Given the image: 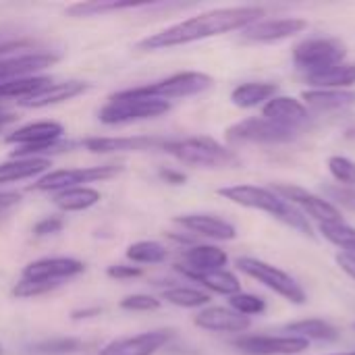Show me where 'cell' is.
Here are the masks:
<instances>
[{"mask_svg":"<svg viewBox=\"0 0 355 355\" xmlns=\"http://www.w3.org/2000/svg\"><path fill=\"white\" fill-rule=\"evenodd\" d=\"M264 17V8L260 6H229V8H214L185 21H179L162 31H156L144 37L137 48L141 50H164L175 46L193 44L200 40L216 37L223 33H231L237 29H245L252 23Z\"/></svg>","mask_w":355,"mask_h":355,"instance_id":"obj_1","label":"cell"},{"mask_svg":"<svg viewBox=\"0 0 355 355\" xmlns=\"http://www.w3.org/2000/svg\"><path fill=\"white\" fill-rule=\"evenodd\" d=\"M216 193L241 208L266 212L275 220L300 231L302 235L314 237L310 220L293 204H289L285 198H281L275 189L258 187V185H229V187H220Z\"/></svg>","mask_w":355,"mask_h":355,"instance_id":"obj_2","label":"cell"},{"mask_svg":"<svg viewBox=\"0 0 355 355\" xmlns=\"http://www.w3.org/2000/svg\"><path fill=\"white\" fill-rule=\"evenodd\" d=\"M162 150L173 158H177L179 162L198 168H235L241 164L239 156L233 150L204 135L185 137V139H166Z\"/></svg>","mask_w":355,"mask_h":355,"instance_id":"obj_3","label":"cell"},{"mask_svg":"<svg viewBox=\"0 0 355 355\" xmlns=\"http://www.w3.org/2000/svg\"><path fill=\"white\" fill-rule=\"evenodd\" d=\"M171 110V102L158 98L137 96L133 89H123L108 98V102L100 108L98 119L104 125H127L137 121H148L162 116Z\"/></svg>","mask_w":355,"mask_h":355,"instance_id":"obj_4","label":"cell"},{"mask_svg":"<svg viewBox=\"0 0 355 355\" xmlns=\"http://www.w3.org/2000/svg\"><path fill=\"white\" fill-rule=\"evenodd\" d=\"M64 127L56 121H35L19 127L17 131L6 135V144L17 146L10 154L12 158H42L37 154L44 152H62L71 150L73 144L62 141Z\"/></svg>","mask_w":355,"mask_h":355,"instance_id":"obj_5","label":"cell"},{"mask_svg":"<svg viewBox=\"0 0 355 355\" xmlns=\"http://www.w3.org/2000/svg\"><path fill=\"white\" fill-rule=\"evenodd\" d=\"M237 268L248 275L250 279L262 283L266 289L275 291L277 295H281L283 300H287L289 304H295V306H304L308 295L304 291V287L285 270L264 262V260H258V258H250V256H243V258H237Z\"/></svg>","mask_w":355,"mask_h":355,"instance_id":"obj_6","label":"cell"},{"mask_svg":"<svg viewBox=\"0 0 355 355\" xmlns=\"http://www.w3.org/2000/svg\"><path fill=\"white\" fill-rule=\"evenodd\" d=\"M345 46L335 37H312L293 48V62L308 75L322 73L335 64L345 62Z\"/></svg>","mask_w":355,"mask_h":355,"instance_id":"obj_7","label":"cell"},{"mask_svg":"<svg viewBox=\"0 0 355 355\" xmlns=\"http://www.w3.org/2000/svg\"><path fill=\"white\" fill-rule=\"evenodd\" d=\"M125 171L123 164H100V166H81V168H60V171H50L44 177H40L31 189L35 191H64L73 187H85V183H96V181H106Z\"/></svg>","mask_w":355,"mask_h":355,"instance_id":"obj_8","label":"cell"},{"mask_svg":"<svg viewBox=\"0 0 355 355\" xmlns=\"http://www.w3.org/2000/svg\"><path fill=\"white\" fill-rule=\"evenodd\" d=\"M214 83V79L206 73L200 71H183V73H175L166 79H160L156 83L150 85H139V87H131L137 96H146V98H158V100H177V98H189V96H198L202 92H206L210 85Z\"/></svg>","mask_w":355,"mask_h":355,"instance_id":"obj_9","label":"cell"},{"mask_svg":"<svg viewBox=\"0 0 355 355\" xmlns=\"http://www.w3.org/2000/svg\"><path fill=\"white\" fill-rule=\"evenodd\" d=\"M300 131L283 127L266 116H252L231 125L225 133L229 144H289Z\"/></svg>","mask_w":355,"mask_h":355,"instance_id":"obj_10","label":"cell"},{"mask_svg":"<svg viewBox=\"0 0 355 355\" xmlns=\"http://www.w3.org/2000/svg\"><path fill=\"white\" fill-rule=\"evenodd\" d=\"M275 191L281 198H285L289 204H293L306 218L310 216V218L318 220V225L343 223L341 210L333 202H329V200H324V198H320V196H316V193H312V191H308L304 187L289 185V183H279V185H275Z\"/></svg>","mask_w":355,"mask_h":355,"instance_id":"obj_11","label":"cell"},{"mask_svg":"<svg viewBox=\"0 0 355 355\" xmlns=\"http://www.w3.org/2000/svg\"><path fill=\"white\" fill-rule=\"evenodd\" d=\"M233 345L245 355H297L310 343L293 335H243Z\"/></svg>","mask_w":355,"mask_h":355,"instance_id":"obj_12","label":"cell"},{"mask_svg":"<svg viewBox=\"0 0 355 355\" xmlns=\"http://www.w3.org/2000/svg\"><path fill=\"white\" fill-rule=\"evenodd\" d=\"M308 29V21L300 17L285 19H260L241 31V40L250 44H275L289 40Z\"/></svg>","mask_w":355,"mask_h":355,"instance_id":"obj_13","label":"cell"},{"mask_svg":"<svg viewBox=\"0 0 355 355\" xmlns=\"http://www.w3.org/2000/svg\"><path fill=\"white\" fill-rule=\"evenodd\" d=\"M166 144L164 137L156 135H123V137H87L83 148L92 154H123V152H148L162 150Z\"/></svg>","mask_w":355,"mask_h":355,"instance_id":"obj_14","label":"cell"},{"mask_svg":"<svg viewBox=\"0 0 355 355\" xmlns=\"http://www.w3.org/2000/svg\"><path fill=\"white\" fill-rule=\"evenodd\" d=\"M171 331H148L133 337L114 339L100 349V355H154L171 341Z\"/></svg>","mask_w":355,"mask_h":355,"instance_id":"obj_15","label":"cell"},{"mask_svg":"<svg viewBox=\"0 0 355 355\" xmlns=\"http://www.w3.org/2000/svg\"><path fill=\"white\" fill-rule=\"evenodd\" d=\"M85 270V264L75 258H42L29 262L23 268V279L27 281H48L60 283L64 279H73Z\"/></svg>","mask_w":355,"mask_h":355,"instance_id":"obj_16","label":"cell"},{"mask_svg":"<svg viewBox=\"0 0 355 355\" xmlns=\"http://www.w3.org/2000/svg\"><path fill=\"white\" fill-rule=\"evenodd\" d=\"M58 60L56 54L50 52H21L15 56H2L0 58V83L19 79V77H31L37 71H44L52 67Z\"/></svg>","mask_w":355,"mask_h":355,"instance_id":"obj_17","label":"cell"},{"mask_svg":"<svg viewBox=\"0 0 355 355\" xmlns=\"http://www.w3.org/2000/svg\"><path fill=\"white\" fill-rule=\"evenodd\" d=\"M175 223L185 231L212 241H233L237 237V229L231 223L212 214H181L175 216Z\"/></svg>","mask_w":355,"mask_h":355,"instance_id":"obj_18","label":"cell"},{"mask_svg":"<svg viewBox=\"0 0 355 355\" xmlns=\"http://www.w3.org/2000/svg\"><path fill=\"white\" fill-rule=\"evenodd\" d=\"M193 324L208 333H245L252 320L248 316L237 314L231 308L212 306V308H204L193 318Z\"/></svg>","mask_w":355,"mask_h":355,"instance_id":"obj_19","label":"cell"},{"mask_svg":"<svg viewBox=\"0 0 355 355\" xmlns=\"http://www.w3.org/2000/svg\"><path fill=\"white\" fill-rule=\"evenodd\" d=\"M262 116L300 131L308 123V108L302 100L289 98V96H275L262 106Z\"/></svg>","mask_w":355,"mask_h":355,"instance_id":"obj_20","label":"cell"},{"mask_svg":"<svg viewBox=\"0 0 355 355\" xmlns=\"http://www.w3.org/2000/svg\"><path fill=\"white\" fill-rule=\"evenodd\" d=\"M183 262L185 264H177L183 270L212 272V270H225V266L229 262V256L218 245L200 243V245H191V248H187L183 252Z\"/></svg>","mask_w":355,"mask_h":355,"instance_id":"obj_21","label":"cell"},{"mask_svg":"<svg viewBox=\"0 0 355 355\" xmlns=\"http://www.w3.org/2000/svg\"><path fill=\"white\" fill-rule=\"evenodd\" d=\"M89 85L83 81H62V83H50L48 87H44L42 92H37L35 96L21 100L19 104L25 108H44V106H52V104H60L67 100L77 98L79 94H83Z\"/></svg>","mask_w":355,"mask_h":355,"instance_id":"obj_22","label":"cell"},{"mask_svg":"<svg viewBox=\"0 0 355 355\" xmlns=\"http://www.w3.org/2000/svg\"><path fill=\"white\" fill-rule=\"evenodd\" d=\"M177 270H179L183 277H187V279L200 283L202 287H206V289L212 291V293L227 295V297H233V295L241 293V283H239V279H237L233 272H229V270L191 272V270H183V268H179V266H177Z\"/></svg>","mask_w":355,"mask_h":355,"instance_id":"obj_23","label":"cell"},{"mask_svg":"<svg viewBox=\"0 0 355 355\" xmlns=\"http://www.w3.org/2000/svg\"><path fill=\"white\" fill-rule=\"evenodd\" d=\"M302 98L306 106L320 112L343 110L355 104V92L349 89H306Z\"/></svg>","mask_w":355,"mask_h":355,"instance_id":"obj_24","label":"cell"},{"mask_svg":"<svg viewBox=\"0 0 355 355\" xmlns=\"http://www.w3.org/2000/svg\"><path fill=\"white\" fill-rule=\"evenodd\" d=\"M279 87L275 83L268 81H248L237 85L231 92V102L237 108H256V106H264L268 100H272L277 96Z\"/></svg>","mask_w":355,"mask_h":355,"instance_id":"obj_25","label":"cell"},{"mask_svg":"<svg viewBox=\"0 0 355 355\" xmlns=\"http://www.w3.org/2000/svg\"><path fill=\"white\" fill-rule=\"evenodd\" d=\"M50 166L52 164L48 158H10L8 162L0 164V185L23 181V179H33L40 173L48 171Z\"/></svg>","mask_w":355,"mask_h":355,"instance_id":"obj_26","label":"cell"},{"mask_svg":"<svg viewBox=\"0 0 355 355\" xmlns=\"http://www.w3.org/2000/svg\"><path fill=\"white\" fill-rule=\"evenodd\" d=\"M306 83H310L312 89H347L355 83V64L349 62L335 64L322 73L308 75Z\"/></svg>","mask_w":355,"mask_h":355,"instance_id":"obj_27","label":"cell"},{"mask_svg":"<svg viewBox=\"0 0 355 355\" xmlns=\"http://www.w3.org/2000/svg\"><path fill=\"white\" fill-rule=\"evenodd\" d=\"M289 333H293V337H300V339H306L308 343L310 341H324V343H333L339 339V331L322 320V318H304V320H297V322H291L285 327Z\"/></svg>","mask_w":355,"mask_h":355,"instance_id":"obj_28","label":"cell"},{"mask_svg":"<svg viewBox=\"0 0 355 355\" xmlns=\"http://www.w3.org/2000/svg\"><path fill=\"white\" fill-rule=\"evenodd\" d=\"M102 200V193L94 187H73V189H64L54 193V204L56 208H60L62 212H81V210H89L92 206H96Z\"/></svg>","mask_w":355,"mask_h":355,"instance_id":"obj_29","label":"cell"},{"mask_svg":"<svg viewBox=\"0 0 355 355\" xmlns=\"http://www.w3.org/2000/svg\"><path fill=\"white\" fill-rule=\"evenodd\" d=\"M50 83H52L50 77H40V75L2 81V83H0V100L17 98V100L21 102V100H27V98L35 96L37 92H42V89L48 87Z\"/></svg>","mask_w":355,"mask_h":355,"instance_id":"obj_30","label":"cell"},{"mask_svg":"<svg viewBox=\"0 0 355 355\" xmlns=\"http://www.w3.org/2000/svg\"><path fill=\"white\" fill-rule=\"evenodd\" d=\"M125 254L133 264H160L168 258V250L158 241H135Z\"/></svg>","mask_w":355,"mask_h":355,"instance_id":"obj_31","label":"cell"},{"mask_svg":"<svg viewBox=\"0 0 355 355\" xmlns=\"http://www.w3.org/2000/svg\"><path fill=\"white\" fill-rule=\"evenodd\" d=\"M162 300H166L168 304H173L177 308L196 310V308L208 306L210 295L200 289H193V287H171L162 293Z\"/></svg>","mask_w":355,"mask_h":355,"instance_id":"obj_32","label":"cell"},{"mask_svg":"<svg viewBox=\"0 0 355 355\" xmlns=\"http://www.w3.org/2000/svg\"><path fill=\"white\" fill-rule=\"evenodd\" d=\"M318 231L327 241L343 250V254L355 256V229L343 223H331V225H318Z\"/></svg>","mask_w":355,"mask_h":355,"instance_id":"obj_33","label":"cell"},{"mask_svg":"<svg viewBox=\"0 0 355 355\" xmlns=\"http://www.w3.org/2000/svg\"><path fill=\"white\" fill-rule=\"evenodd\" d=\"M144 6L141 2H77L67 6V15L71 17H94V15H106V12H114V10H127V8H137Z\"/></svg>","mask_w":355,"mask_h":355,"instance_id":"obj_34","label":"cell"},{"mask_svg":"<svg viewBox=\"0 0 355 355\" xmlns=\"http://www.w3.org/2000/svg\"><path fill=\"white\" fill-rule=\"evenodd\" d=\"M81 349V341L75 337H56L40 341L29 347V355H69Z\"/></svg>","mask_w":355,"mask_h":355,"instance_id":"obj_35","label":"cell"},{"mask_svg":"<svg viewBox=\"0 0 355 355\" xmlns=\"http://www.w3.org/2000/svg\"><path fill=\"white\" fill-rule=\"evenodd\" d=\"M329 173L337 181V185L355 187V162L347 156H331L329 158Z\"/></svg>","mask_w":355,"mask_h":355,"instance_id":"obj_36","label":"cell"},{"mask_svg":"<svg viewBox=\"0 0 355 355\" xmlns=\"http://www.w3.org/2000/svg\"><path fill=\"white\" fill-rule=\"evenodd\" d=\"M229 304H231V310H235L237 314L241 316H258L266 310V302L254 293H237L233 297H229Z\"/></svg>","mask_w":355,"mask_h":355,"instance_id":"obj_37","label":"cell"},{"mask_svg":"<svg viewBox=\"0 0 355 355\" xmlns=\"http://www.w3.org/2000/svg\"><path fill=\"white\" fill-rule=\"evenodd\" d=\"M60 283H48V281H27L21 279L15 287H12V295L21 297V300H29V297H42L50 291H54Z\"/></svg>","mask_w":355,"mask_h":355,"instance_id":"obj_38","label":"cell"},{"mask_svg":"<svg viewBox=\"0 0 355 355\" xmlns=\"http://www.w3.org/2000/svg\"><path fill=\"white\" fill-rule=\"evenodd\" d=\"M160 306H162L160 300L146 295V293H133L121 300V310H127V312H156L160 310Z\"/></svg>","mask_w":355,"mask_h":355,"instance_id":"obj_39","label":"cell"},{"mask_svg":"<svg viewBox=\"0 0 355 355\" xmlns=\"http://www.w3.org/2000/svg\"><path fill=\"white\" fill-rule=\"evenodd\" d=\"M324 191H327V196H329L335 204L345 206V208H349V210H354L355 212V187L331 185V187H327Z\"/></svg>","mask_w":355,"mask_h":355,"instance_id":"obj_40","label":"cell"},{"mask_svg":"<svg viewBox=\"0 0 355 355\" xmlns=\"http://www.w3.org/2000/svg\"><path fill=\"white\" fill-rule=\"evenodd\" d=\"M106 275H108L110 279H116V281H133V279L141 277V275H144V270H141V266L112 264V266H108Z\"/></svg>","mask_w":355,"mask_h":355,"instance_id":"obj_41","label":"cell"},{"mask_svg":"<svg viewBox=\"0 0 355 355\" xmlns=\"http://www.w3.org/2000/svg\"><path fill=\"white\" fill-rule=\"evenodd\" d=\"M64 227V220L58 218V216H46L42 218L35 227H33V235L35 237H46V235H56L60 233Z\"/></svg>","mask_w":355,"mask_h":355,"instance_id":"obj_42","label":"cell"},{"mask_svg":"<svg viewBox=\"0 0 355 355\" xmlns=\"http://www.w3.org/2000/svg\"><path fill=\"white\" fill-rule=\"evenodd\" d=\"M337 264H339V268H341L349 279H354L355 281V256H349V254L339 252V254H337Z\"/></svg>","mask_w":355,"mask_h":355,"instance_id":"obj_43","label":"cell"},{"mask_svg":"<svg viewBox=\"0 0 355 355\" xmlns=\"http://www.w3.org/2000/svg\"><path fill=\"white\" fill-rule=\"evenodd\" d=\"M21 202V193H15V191H4L0 193V218L4 212H8L12 206H17Z\"/></svg>","mask_w":355,"mask_h":355,"instance_id":"obj_44","label":"cell"},{"mask_svg":"<svg viewBox=\"0 0 355 355\" xmlns=\"http://www.w3.org/2000/svg\"><path fill=\"white\" fill-rule=\"evenodd\" d=\"M158 175H160L162 181H166V183H171V185H183V183L187 181V177H185L183 173L173 171V168H162Z\"/></svg>","mask_w":355,"mask_h":355,"instance_id":"obj_45","label":"cell"},{"mask_svg":"<svg viewBox=\"0 0 355 355\" xmlns=\"http://www.w3.org/2000/svg\"><path fill=\"white\" fill-rule=\"evenodd\" d=\"M25 48H27V42H2L0 44V58L8 56L15 50H25Z\"/></svg>","mask_w":355,"mask_h":355,"instance_id":"obj_46","label":"cell"},{"mask_svg":"<svg viewBox=\"0 0 355 355\" xmlns=\"http://www.w3.org/2000/svg\"><path fill=\"white\" fill-rule=\"evenodd\" d=\"M102 308H83V310H75L71 316L73 320H81V318H92V316H100Z\"/></svg>","mask_w":355,"mask_h":355,"instance_id":"obj_47","label":"cell"},{"mask_svg":"<svg viewBox=\"0 0 355 355\" xmlns=\"http://www.w3.org/2000/svg\"><path fill=\"white\" fill-rule=\"evenodd\" d=\"M15 119H17V116H15V114H10V112H0V129H2L4 125H10Z\"/></svg>","mask_w":355,"mask_h":355,"instance_id":"obj_48","label":"cell"},{"mask_svg":"<svg viewBox=\"0 0 355 355\" xmlns=\"http://www.w3.org/2000/svg\"><path fill=\"white\" fill-rule=\"evenodd\" d=\"M331 355H355V352H345V354H331Z\"/></svg>","mask_w":355,"mask_h":355,"instance_id":"obj_49","label":"cell"},{"mask_svg":"<svg viewBox=\"0 0 355 355\" xmlns=\"http://www.w3.org/2000/svg\"><path fill=\"white\" fill-rule=\"evenodd\" d=\"M0 355H2V347H0Z\"/></svg>","mask_w":355,"mask_h":355,"instance_id":"obj_50","label":"cell"}]
</instances>
